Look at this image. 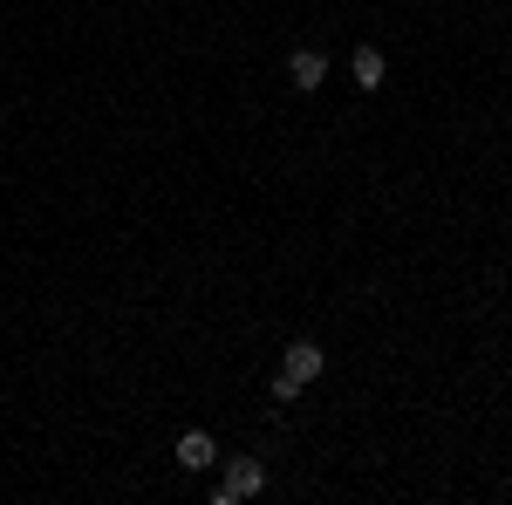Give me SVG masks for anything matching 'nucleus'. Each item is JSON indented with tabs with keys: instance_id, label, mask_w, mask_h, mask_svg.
Returning a JSON list of instances; mask_svg holds the SVG:
<instances>
[{
	"instance_id": "nucleus-1",
	"label": "nucleus",
	"mask_w": 512,
	"mask_h": 505,
	"mask_svg": "<svg viewBox=\"0 0 512 505\" xmlns=\"http://www.w3.org/2000/svg\"><path fill=\"white\" fill-rule=\"evenodd\" d=\"M267 492V465L260 458H226V478L212 485V505H239V499H260Z\"/></svg>"
},
{
	"instance_id": "nucleus-5",
	"label": "nucleus",
	"mask_w": 512,
	"mask_h": 505,
	"mask_svg": "<svg viewBox=\"0 0 512 505\" xmlns=\"http://www.w3.org/2000/svg\"><path fill=\"white\" fill-rule=\"evenodd\" d=\"M355 89H383V76H390V69H383V48H355Z\"/></svg>"
},
{
	"instance_id": "nucleus-4",
	"label": "nucleus",
	"mask_w": 512,
	"mask_h": 505,
	"mask_svg": "<svg viewBox=\"0 0 512 505\" xmlns=\"http://www.w3.org/2000/svg\"><path fill=\"white\" fill-rule=\"evenodd\" d=\"M178 465L185 471H212L219 465V444H212L205 430H185V437H178Z\"/></svg>"
},
{
	"instance_id": "nucleus-3",
	"label": "nucleus",
	"mask_w": 512,
	"mask_h": 505,
	"mask_svg": "<svg viewBox=\"0 0 512 505\" xmlns=\"http://www.w3.org/2000/svg\"><path fill=\"white\" fill-rule=\"evenodd\" d=\"M287 82H294V89H321V82H328V55H321V48H294V55H287Z\"/></svg>"
},
{
	"instance_id": "nucleus-2",
	"label": "nucleus",
	"mask_w": 512,
	"mask_h": 505,
	"mask_svg": "<svg viewBox=\"0 0 512 505\" xmlns=\"http://www.w3.org/2000/svg\"><path fill=\"white\" fill-rule=\"evenodd\" d=\"M321 369H328V349H321V342H287V355H280V376H294V383H315Z\"/></svg>"
}]
</instances>
